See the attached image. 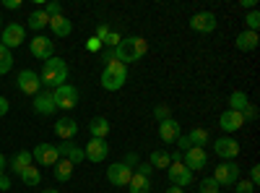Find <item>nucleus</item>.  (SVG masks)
Returning <instances> with one entry per match:
<instances>
[{
	"mask_svg": "<svg viewBox=\"0 0 260 193\" xmlns=\"http://www.w3.org/2000/svg\"><path fill=\"white\" fill-rule=\"evenodd\" d=\"M127 190L130 193H151V178H146L141 173H133V178H130V183H127Z\"/></svg>",
	"mask_w": 260,
	"mask_h": 193,
	"instance_id": "393cba45",
	"label": "nucleus"
},
{
	"mask_svg": "<svg viewBox=\"0 0 260 193\" xmlns=\"http://www.w3.org/2000/svg\"><path fill=\"white\" fill-rule=\"evenodd\" d=\"M154 118L161 123V120H167V118H172V113H169V107L167 104H156L154 107Z\"/></svg>",
	"mask_w": 260,
	"mask_h": 193,
	"instance_id": "c9c22d12",
	"label": "nucleus"
},
{
	"mask_svg": "<svg viewBox=\"0 0 260 193\" xmlns=\"http://www.w3.org/2000/svg\"><path fill=\"white\" fill-rule=\"evenodd\" d=\"M245 24H247V32H257V26H260V13H257L255 8H252V11L247 13Z\"/></svg>",
	"mask_w": 260,
	"mask_h": 193,
	"instance_id": "72a5a7b5",
	"label": "nucleus"
},
{
	"mask_svg": "<svg viewBox=\"0 0 260 193\" xmlns=\"http://www.w3.org/2000/svg\"><path fill=\"white\" fill-rule=\"evenodd\" d=\"M24 39H26V29H24V26H21V24H8V26H3V34H0V45L8 47V50H13V47H18Z\"/></svg>",
	"mask_w": 260,
	"mask_h": 193,
	"instance_id": "1a4fd4ad",
	"label": "nucleus"
},
{
	"mask_svg": "<svg viewBox=\"0 0 260 193\" xmlns=\"http://www.w3.org/2000/svg\"><path fill=\"white\" fill-rule=\"evenodd\" d=\"M247 104H250V99H247L245 92H232V94H229V110H234V113H245V110H247Z\"/></svg>",
	"mask_w": 260,
	"mask_h": 193,
	"instance_id": "cd10ccee",
	"label": "nucleus"
},
{
	"mask_svg": "<svg viewBox=\"0 0 260 193\" xmlns=\"http://www.w3.org/2000/svg\"><path fill=\"white\" fill-rule=\"evenodd\" d=\"M102 60H104V63H112V60H117V58H115V50H104V52H102Z\"/></svg>",
	"mask_w": 260,
	"mask_h": 193,
	"instance_id": "49530a36",
	"label": "nucleus"
},
{
	"mask_svg": "<svg viewBox=\"0 0 260 193\" xmlns=\"http://www.w3.org/2000/svg\"><path fill=\"white\" fill-rule=\"evenodd\" d=\"M39 81H42V87H50V89L62 87V84L68 81V66H65V60L52 55V58L45 63V66H42Z\"/></svg>",
	"mask_w": 260,
	"mask_h": 193,
	"instance_id": "f257e3e1",
	"label": "nucleus"
},
{
	"mask_svg": "<svg viewBox=\"0 0 260 193\" xmlns=\"http://www.w3.org/2000/svg\"><path fill=\"white\" fill-rule=\"evenodd\" d=\"M180 136H182V128H180V123L175 118H167V120L159 123V139L164 144H175Z\"/></svg>",
	"mask_w": 260,
	"mask_h": 193,
	"instance_id": "dca6fc26",
	"label": "nucleus"
},
{
	"mask_svg": "<svg viewBox=\"0 0 260 193\" xmlns=\"http://www.w3.org/2000/svg\"><path fill=\"white\" fill-rule=\"evenodd\" d=\"M29 26L34 29V32H39V29H45V26H50V16L42 11V8H37L31 16H29Z\"/></svg>",
	"mask_w": 260,
	"mask_h": 193,
	"instance_id": "c756f323",
	"label": "nucleus"
},
{
	"mask_svg": "<svg viewBox=\"0 0 260 193\" xmlns=\"http://www.w3.org/2000/svg\"><path fill=\"white\" fill-rule=\"evenodd\" d=\"M187 139H190V144L192 146H201V149H206V144H208V131L206 128H192V131L187 133Z\"/></svg>",
	"mask_w": 260,
	"mask_h": 193,
	"instance_id": "7c9ffc66",
	"label": "nucleus"
},
{
	"mask_svg": "<svg viewBox=\"0 0 260 193\" xmlns=\"http://www.w3.org/2000/svg\"><path fill=\"white\" fill-rule=\"evenodd\" d=\"M250 183H252L255 188H257V183H260V167H257V164L250 170Z\"/></svg>",
	"mask_w": 260,
	"mask_h": 193,
	"instance_id": "79ce46f5",
	"label": "nucleus"
},
{
	"mask_svg": "<svg viewBox=\"0 0 260 193\" xmlns=\"http://www.w3.org/2000/svg\"><path fill=\"white\" fill-rule=\"evenodd\" d=\"M57 154H60L62 159L73 162V164H81V162L86 159V157H83V149L76 146L73 141H62V144H57Z\"/></svg>",
	"mask_w": 260,
	"mask_h": 193,
	"instance_id": "6ab92c4d",
	"label": "nucleus"
},
{
	"mask_svg": "<svg viewBox=\"0 0 260 193\" xmlns=\"http://www.w3.org/2000/svg\"><path fill=\"white\" fill-rule=\"evenodd\" d=\"M242 8H255V0H240Z\"/></svg>",
	"mask_w": 260,
	"mask_h": 193,
	"instance_id": "3c124183",
	"label": "nucleus"
},
{
	"mask_svg": "<svg viewBox=\"0 0 260 193\" xmlns=\"http://www.w3.org/2000/svg\"><path fill=\"white\" fill-rule=\"evenodd\" d=\"M0 26H3V18H0Z\"/></svg>",
	"mask_w": 260,
	"mask_h": 193,
	"instance_id": "6e6d98bb",
	"label": "nucleus"
},
{
	"mask_svg": "<svg viewBox=\"0 0 260 193\" xmlns=\"http://www.w3.org/2000/svg\"><path fill=\"white\" fill-rule=\"evenodd\" d=\"M190 29L192 32H201V34H211L216 29V16L211 11H201V13H192L190 16Z\"/></svg>",
	"mask_w": 260,
	"mask_h": 193,
	"instance_id": "9b49d317",
	"label": "nucleus"
},
{
	"mask_svg": "<svg viewBox=\"0 0 260 193\" xmlns=\"http://www.w3.org/2000/svg\"><path fill=\"white\" fill-rule=\"evenodd\" d=\"M73 162H68V159H57V164H55V170H52V175H55V180H60V183H68L71 178H73Z\"/></svg>",
	"mask_w": 260,
	"mask_h": 193,
	"instance_id": "b1692460",
	"label": "nucleus"
},
{
	"mask_svg": "<svg viewBox=\"0 0 260 193\" xmlns=\"http://www.w3.org/2000/svg\"><path fill=\"white\" fill-rule=\"evenodd\" d=\"M148 164H151V167H156V170H167V167L172 164V159H169V152H164V149H156V152H151V157H148Z\"/></svg>",
	"mask_w": 260,
	"mask_h": 193,
	"instance_id": "c85d7f7f",
	"label": "nucleus"
},
{
	"mask_svg": "<svg viewBox=\"0 0 260 193\" xmlns=\"http://www.w3.org/2000/svg\"><path fill=\"white\" fill-rule=\"evenodd\" d=\"M18 178H21V183L29 185V188H34V185H39V183H42V173H39V167H37V164H29V167H26Z\"/></svg>",
	"mask_w": 260,
	"mask_h": 193,
	"instance_id": "bb28decb",
	"label": "nucleus"
},
{
	"mask_svg": "<svg viewBox=\"0 0 260 193\" xmlns=\"http://www.w3.org/2000/svg\"><path fill=\"white\" fill-rule=\"evenodd\" d=\"M50 29H52V34H57V37H71L73 24L60 13V16H52V18H50Z\"/></svg>",
	"mask_w": 260,
	"mask_h": 193,
	"instance_id": "4be33fe9",
	"label": "nucleus"
},
{
	"mask_svg": "<svg viewBox=\"0 0 260 193\" xmlns=\"http://www.w3.org/2000/svg\"><path fill=\"white\" fill-rule=\"evenodd\" d=\"M219 183H216L213 178H203L201 180V188H198V193H219Z\"/></svg>",
	"mask_w": 260,
	"mask_h": 193,
	"instance_id": "473e14b6",
	"label": "nucleus"
},
{
	"mask_svg": "<svg viewBox=\"0 0 260 193\" xmlns=\"http://www.w3.org/2000/svg\"><path fill=\"white\" fill-rule=\"evenodd\" d=\"M29 50H31V55L39 58V60H50L55 45H52V39H50V37H34V39L29 42Z\"/></svg>",
	"mask_w": 260,
	"mask_h": 193,
	"instance_id": "f3484780",
	"label": "nucleus"
},
{
	"mask_svg": "<svg viewBox=\"0 0 260 193\" xmlns=\"http://www.w3.org/2000/svg\"><path fill=\"white\" fill-rule=\"evenodd\" d=\"M39 193H60L57 188H45V190H39Z\"/></svg>",
	"mask_w": 260,
	"mask_h": 193,
	"instance_id": "5fc2aeb1",
	"label": "nucleus"
},
{
	"mask_svg": "<svg viewBox=\"0 0 260 193\" xmlns=\"http://www.w3.org/2000/svg\"><path fill=\"white\" fill-rule=\"evenodd\" d=\"M242 115H245V123H247V120H255V118H257V110H255L252 104H247V110H245Z\"/></svg>",
	"mask_w": 260,
	"mask_h": 193,
	"instance_id": "c03bdc74",
	"label": "nucleus"
},
{
	"mask_svg": "<svg viewBox=\"0 0 260 193\" xmlns=\"http://www.w3.org/2000/svg\"><path fill=\"white\" fill-rule=\"evenodd\" d=\"M138 173H141V175H146V178H151V173H154V167H151L148 162H141V164H138Z\"/></svg>",
	"mask_w": 260,
	"mask_h": 193,
	"instance_id": "37998d69",
	"label": "nucleus"
},
{
	"mask_svg": "<svg viewBox=\"0 0 260 193\" xmlns=\"http://www.w3.org/2000/svg\"><path fill=\"white\" fill-rule=\"evenodd\" d=\"M167 193H185V188H177V185H172V188H167Z\"/></svg>",
	"mask_w": 260,
	"mask_h": 193,
	"instance_id": "864d4df0",
	"label": "nucleus"
},
{
	"mask_svg": "<svg viewBox=\"0 0 260 193\" xmlns=\"http://www.w3.org/2000/svg\"><path fill=\"white\" fill-rule=\"evenodd\" d=\"M219 128H221L224 133L240 131V128H245V115L242 113H234V110H224L221 118H219Z\"/></svg>",
	"mask_w": 260,
	"mask_h": 193,
	"instance_id": "2eb2a0df",
	"label": "nucleus"
},
{
	"mask_svg": "<svg viewBox=\"0 0 260 193\" xmlns=\"http://www.w3.org/2000/svg\"><path fill=\"white\" fill-rule=\"evenodd\" d=\"M120 39H122V37H120L117 32H110V34L104 37V42H102V45H107V50H115V47L120 45Z\"/></svg>",
	"mask_w": 260,
	"mask_h": 193,
	"instance_id": "f704fd0d",
	"label": "nucleus"
},
{
	"mask_svg": "<svg viewBox=\"0 0 260 193\" xmlns=\"http://www.w3.org/2000/svg\"><path fill=\"white\" fill-rule=\"evenodd\" d=\"M110 32H112V29H110V26H107V24H99V26H96V34H94V37H96L99 42H104V37H107V34H110Z\"/></svg>",
	"mask_w": 260,
	"mask_h": 193,
	"instance_id": "ea45409f",
	"label": "nucleus"
},
{
	"mask_svg": "<svg viewBox=\"0 0 260 193\" xmlns=\"http://www.w3.org/2000/svg\"><path fill=\"white\" fill-rule=\"evenodd\" d=\"M206 162H208V154H206V149H201V146L187 149L185 157H182V164L190 170V173H195V170H203Z\"/></svg>",
	"mask_w": 260,
	"mask_h": 193,
	"instance_id": "4468645a",
	"label": "nucleus"
},
{
	"mask_svg": "<svg viewBox=\"0 0 260 193\" xmlns=\"http://www.w3.org/2000/svg\"><path fill=\"white\" fill-rule=\"evenodd\" d=\"M148 50V42L143 37H125L120 39V45L115 47V58L122 63V66H127V63H136L146 55Z\"/></svg>",
	"mask_w": 260,
	"mask_h": 193,
	"instance_id": "f03ea898",
	"label": "nucleus"
},
{
	"mask_svg": "<svg viewBox=\"0 0 260 193\" xmlns=\"http://www.w3.org/2000/svg\"><path fill=\"white\" fill-rule=\"evenodd\" d=\"M175 144L180 146V152H187V149H192V144H190V139H187V136H180Z\"/></svg>",
	"mask_w": 260,
	"mask_h": 193,
	"instance_id": "a19ab883",
	"label": "nucleus"
},
{
	"mask_svg": "<svg viewBox=\"0 0 260 193\" xmlns=\"http://www.w3.org/2000/svg\"><path fill=\"white\" fill-rule=\"evenodd\" d=\"M34 113L37 115H55L57 107H55V99H52V92H39L34 97Z\"/></svg>",
	"mask_w": 260,
	"mask_h": 193,
	"instance_id": "a211bd4d",
	"label": "nucleus"
},
{
	"mask_svg": "<svg viewBox=\"0 0 260 193\" xmlns=\"http://www.w3.org/2000/svg\"><path fill=\"white\" fill-rule=\"evenodd\" d=\"M31 164V152H16L13 157H11V173L13 175H21V173H24V170Z\"/></svg>",
	"mask_w": 260,
	"mask_h": 193,
	"instance_id": "5701e85b",
	"label": "nucleus"
},
{
	"mask_svg": "<svg viewBox=\"0 0 260 193\" xmlns=\"http://www.w3.org/2000/svg\"><path fill=\"white\" fill-rule=\"evenodd\" d=\"M52 99L60 110H73V107H78V89L73 84H62V87L52 89Z\"/></svg>",
	"mask_w": 260,
	"mask_h": 193,
	"instance_id": "20e7f679",
	"label": "nucleus"
},
{
	"mask_svg": "<svg viewBox=\"0 0 260 193\" xmlns=\"http://www.w3.org/2000/svg\"><path fill=\"white\" fill-rule=\"evenodd\" d=\"M86 50H89V52H96V50H102V42H99L96 37H91V39H86Z\"/></svg>",
	"mask_w": 260,
	"mask_h": 193,
	"instance_id": "58836bf2",
	"label": "nucleus"
},
{
	"mask_svg": "<svg viewBox=\"0 0 260 193\" xmlns=\"http://www.w3.org/2000/svg\"><path fill=\"white\" fill-rule=\"evenodd\" d=\"M125 164H127V167H133V164H138V157H136V154H127V157H125Z\"/></svg>",
	"mask_w": 260,
	"mask_h": 193,
	"instance_id": "8fccbe9b",
	"label": "nucleus"
},
{
	"mask_svg": "<svg viewBox=\"0 0 260 193\" xmlns=\"http://www.w3.org/2000/svg\"><path fill=\"white\" fill-rule=\"evenodd\" d=\"M89 133H91V139H104L107 133H110V120L107 118H94L89 123Z\"/></svg>",
	"mask_w": 260,
	"mask_h": 193,
	"instance_id": "a878e982",
	"label": "nucleus"
},
{
	"mask_svg": "<svg viewBox=\"0 0 260 193\" xmlns=\"http://www.w3.org/2000/svg\"><path fill=\"white\" fill-rule=\"evenodd\" d=\"M3 6H6V8H11V11H13V8L18 11V8H21V0H3Z\"/></svg>",
	"mask_w": 260,
	"mask_h": 193,
	"instance_id": "de8ad7c7",
	"label": "nucleus"
},
{
	"mask_svg": "<svg viewBox=\"0 0 260 193\" xmlns=\"http://www.w3.org/2000/svg\"><path fill=\"white\" fill-rule=\"evenodd\" d=\"M6 164H8V159H6L3 154H0V175H3V173H6Z\"/></svg>",
	"mask_w": 260,
	"mask_h": 193,
	"instance_id": "603ef678",
	"label": "nucleus"
},
{
	"mask_svg": "<svg viewBox=\"0 0 260 193\" xmlns=\"http://www.w3.org/2000/svg\"><path fill=\"white\" fill-rule=\"evenodd\" d=\"M99 81H102V87H104L107 92H120V89L125 87V81H127V66H122L120 60L107 63Z\"/></svg>",
	"mask_w": 260,
	"mask_h": 193,
	"instance_id": "7ed1b4c3",
	"label": "nucleus"
},
{
	"mask_svg": "<svg viewBox=\"0 0 260 193\" xmlns=\"http://www.w3.org/2000/svg\"><path fill=\"white\" fill-rule=\"evenodd\" d=\"M11 188V178L3 173V175H0V190H8Z\"/></svg>",
	"mask_w": 260,
	"mask_h": 193,
	"instance_id": "a18cd8bd",
	"label": "nucleus"
},
{
	"mask_svg": "<svg viewBox=\"0 0 260 193\" xmlns=\"http://www.w3.org/2000/svg\"><path fill=\"white\" fill-rule=\"evenodd\" d=\"M8 107H11V104H8V99H6V97H0V118H3V115L8 113Z\"/></svg>",
	"mask_w": 260,
	"mask_h": 193,
	"instance_id": "09e8293b",
	"label": "nucleus"
},
{
	"mask_svg": "<svg viewBox=\"0 0 260 193\" xmlns=\"http://www.w3.org/2000/svg\"><path fill=\"white\" fill-rule=\"evenodd\" d=\"M133 173H136V170H133V167H127L125 162H115V164L107 167V180H110L112 185H117V188H122V185L130 183Z\"/></svg>",
	"mask_w": 260,
	"mask_h": 193,
	"instance_id": "423d86ee",
	"label": "nucleus"
},
{
	"mask_svg": "<svg viewBox=\"0 0 260 193\" xmlns=\"http://www.w3.org/2000/svg\"><path fill=\"white\" fill-rule=\"evenodd\" d=\"M16 84H18V89L24 92V94H29V97H37V94L42 92V81H39V76H37L34 71H29V68H24V71L18 73Z\"/></svg>",
	"mask_w": 260,
	"mask_h": 193,
	"instance_id": "9d476101",
	"label": "nucleus"
},
{
	"mask_svg": "<svg viewBox=\"0 0 260 193\" xmlns=\"http://www.w3.org/2000/svg\"><path fill=\"white\" fill-rule=\"evenodd\" d=\"M31 159H37V164H45V167H55L60 154H57V146L55 144H37L34 152H31Z\"/></svg>",
	"mask_w": 260,
	"mask_h": 193,
	"instance_id": "0eeeda50",
	"label": "nucleus"
},
{
	"mask_svg": "<svg viewBox=\"0 0 260 193\" xmlns=\"http://www.w3.org/2000/svg\"><path fill=\"white\" fill-rule=\"evenodd\" d=\"M45 13H47L50 18H52V16H60V13H62V6H60V3H47V6H45Z\"/></svg>",
	"mask_w": 260,
	"mask_h": 193,
	"instance_id": "4c0bfd02",
	"label": "nucleus"
},
{
	"mask_svg": "<svg viewBox=\"0 0 260 193\" xmlns=\"http://www.w3.org/2000/svg\"><path fill=\"white\" fill-rule=\"evenodd\" d=\"M167 175H169V183L172 185H177V188H187L192 183V173L182 164V162H172L167 167Z\"/></svg>",
	"mask_w": 260,
	"mask_h": 193,
	"instance_id": "f8f14e48",
	"label": "nucleus"
},
{
	"mask_svg": "<svg viewBox=\"0 0 260 193\" xmlns=\"http://www.w3.org/2000/svg\"><path fill=\"white\" fill-rule=\"evenodd\" d=\"M107 154H110V144H107L104 139H91L89 144L83 146V157L89 159V162H94V164L104 162Z\"/></svg>",
	"mask_w": 260,
	"mask_h": 193,
	"instance_id": "6e6552de",
	"label": "nucleus"
},
{
	"mask_svg": "<svg viewBox=\"0 0 260 193\" xmlns=\"http://www.w3.org/2000/svg\"><path fill=\"white\" fill-rule=\"evenodd\" d=\"M213 152L221 157V162H234V157L240 154V144H237L232 136H221L213 144Z\"/></svg>",
	"mask_w": 260,
	"mask_h": 193,
	"instance_id": "ddd939ff",
	"label": "nucleus"
},
{
	"mask_svg": "<svg viewBox=\"0 0 260 193\" xmlns=\"http://www.w3.org/2000/svg\"><path fill=\"white\" fill-rule=\"evenodd\" d=\"M219 185H234L240 180V167L234 162H221L219 167H213V175H211Z\"/></svg>",
	"mask_w": 260,
	"mask_h": 193,
	"instance_id": "39448f33",
	"label": "nucleus"
},
{
	"mask_svg": "<svg viewBox=\"0 0 260 193\" xmlns=\"http://www.w3.org/2000/svg\"><path fill=\"white\" fill-rule=\"evenodd\" d=\"M234 185H237L234 193H255V185H252L250 180H237Z\"/></svg>",
	"mask_w": 260,
	"mask_h": 193,
	"instance_id": "e433bc0d",
	"label": "nucleus"
},
{
	"mask_svg": "<svg viewBox=\"0 0 260 193\" xmlns=\"http://www.w3.org/2000/svg\"><path fill=\"white\" fill-rule=\"evenodd\" d=\"M257 32H240V34H237V42H234V45H237V50H242V52H252L255 47H257Z\"/></svg>",
	"mask_w": 260,
	"mask_h": 193,
	"instance_id": "412c9836",
	"label": "nucleus"
},
{
	"mask_svg": "<svg viewBox=\"0 0 260 193\" xmlns=\"http://www.w3.org/2000/svg\"><path fill=\"white\" fill-rule=\"evenodd\" d=\"M78 133V123L73 118H60L55 123V136L62 141H73V136Z\"/></svg>",
	"mask_w": 260,
	"mask_h": 193,
	"instance_id": "aec40b11",
	"label": "nucleus"
},
{
	"mask_svg": "<svg viewBox=\"0 0 260 193\" xmlns=\"http://www.w3.org/2000/svg\"><path fill=\"white\" fill-rule=\"evenodd\" d=\"M11 68H13V55H11V50H8V47L0 45V76L8 73Z\"/></svg>",
	"mask_w": 260,
	"mask_h": 193,
	"instance_id": "2f4dec72",
	"label": "nucleus"
}]
</instances>
